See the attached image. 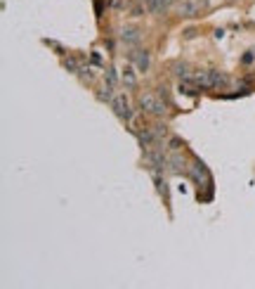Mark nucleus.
Segmentation results:
<instances>
[{
  "mask_svg": "<svg viewBox=\"0 0 255 289\" xmlns=\"http://www.w3.org/2000/svg\"><path fill=\"white\" fill-rule=\"evenodd\" d=\"M125 15L130 17V19H142V17H147L149 15L147 3H144V0H130V8H128Z\"/></svg>",
  "mask_w": 255,
  "mask_h": 289,
  "instance_id": "15",
  "label": "nucleus"
},
{
  "mask_svg": "<svg viewBox=\"0 0 255 289\" xmlns=\"http://www.w3.org/2000/svg\"><path fill=\"white\" fill-rule=\"evenodd\" d=\"M189 166V147L182 152H168V176H187Z\"/></svg>",
  "mask_w": 255,
  "mask_h": 289,
  "instance_id": "10",
  "label": "nucleus"
},
{
  "mask_svg": "<svg viewBox=\"0 0 255 289\" xmlns=\"http://www.w3.org/2000/svg\"><path fill=\"white\" fill-rule=\"evenodd\" d=\"M178 90H175V93H180V95H185V97H199V95H201V90H199V88L194 86V81L192 78H187V81H178Z\"/></svg>",
  "mask_w": 255,
  "mask_h": 289,
  "instance_id": "16",
  "label": "nucleus"
},
{
  "mask_svg": "<svg viewBox=\"0 0 255 289\" xmlns=\"http://www.w3.org/2000/svg\"><path fill=\"white\" fill-rule=\"evenodd\" d=\"M239 67H241L243 71L255 69V45H253V47H248V50H243V52H241V57H239Z\"/></svg>",
  "mask_w": 255,
  "mask_h": 289,
  "instance_id": "17",
  "label": "nucleus"
},
{
  "mask_svg": "<svg viewBox=\"0 0 255 289\" xmlns=\"http://www.w3.org/2000/svg\"><path fill=\"white\" fill-rule=\"evenodd\" d=\"M165 149H168V152H182V149H187L185 138H180L178 133H173L168 140H165Z\"/></svg>",
  "mask_w": 255,
  "mask_h": 289,
  "instance_id": "18",
  "label": "nucleus"
},
{
  "mask_svg": "<svg viewBox=\"0 0 255 289\" xmlns=\"http://www.w3.org/2000/svg\"><path fill=\"white\" fill-rule=\"evenodd\" d=\"M102 81L114 88H123L121 86V69H116V64H107V67L102 69Z\"/></svg>",
  "mask_w": 255,
  "mask_h": 289,
  "instance_id": "14",
  "label": "nucleus"
},
{
  "mask_svg": "<svg viewBox=\"0 0 255 289\" xmlns=\"http://www.w3.org/2000/svg\"><path fill=\"white\" fill-rule=\"evenodd\" d=\"M151 180H154L156 192H158V197H161L163 206L168 209V216H173V211H170V185H168V176H165V173H151Z\"/></svg>",
  "mask_w": 255,
  "mask_h": 289,
  "instance_id": "12",
  "label": "nucleus"
},
{
  "mask_svg": "<svg viewBox=\"0 0 255 289\" xmlns=\"http://www.w3.org/2000/svg\"><path fill=\"white\" fill-rule=\"evenodd\" d=\"M185 178L192 180V185H196V199L201 204L213 202L215 197V180H213V173L206 164H203L199 156L189 149V166H187V176Z\"/></svg>",
  "mask_w": 255,
  "mask_h": 289,
  "instance_id": "1",
  "label": "nucleus"
},
{
  "mask_svg": "<svg viewBox=\"0 0 255 289\" xmlns=\"http://www.w3.org/2000/svg\"><path fill=\"white\" fill-rule=\"evenodd\" d=\"M125 60H130L137 71L142 76H149V71H151V62H154V52H151V47H128V52H125Z\"/></svg>",
  "mask_w": 255,
  "mask_h": 289,
  "instance_id": "5",
  "label": "nucleus"
},
{
  "mask_svg": "<svg viewBox=\"0 0 255 289\" xmlns=\"http://www.w3.org/2000/svg\"><path fill=\"white\" fill-rule=\"evenodd\" d=\"M109 109L114 111V117L123 124V128H128L139 114L137 104H135V97H132V93H128V90H118L114 102L109 104Z\"/></svg>",
  "mask_w": 255,
  "mask_h": 289,
  "instance_id": "3",
  "label": "nucleus"
},
{
  "mask_svg": "<svg viewBox=\"0 0 255 289\" xmlns=\"http://www.w3.org/2000/svg\"><path fill=\"white\" fill-rule=\"evenodd\" d=\"M206 71H208V88L210 90H229L232 88V81L234 76L232 74H227V71L217 69V67H206Z\"/></svg>",
  "mask_w": 255,
  "mask_h": 289,
  "instance_id": "8",
  "label": "nucleus"
},
{
  "mask_svg": "<svg viewBox=\"0 0 255 289\" xmlns=\"http://www.w3.org/2000/svg\"><path fill=\"white\" fill-rule=\"evenodd\" d=\"M147 3L149 15L156 17V19H163V0H144Z\"/></svg>",
  "mask_w": 255,
  "mask_h": 289,
  "instance_id": "19",
  "label": "nucleus"
},
{
  "mask_svg": "<svg viewBox=\"0 0 255 289\" xmlns=\"http://www.w3.org/2000/svg\"><path fill=\"white\" fill-rule=\"evenodd\" d=\"M151 88H154V93L158 95V97H161L165 104H168L170 109H173V114L178 117L182 109H178V104H175V97H173V86L168 83V78H158V81H154V83H151Z\"/></svg>",
  "mask_w": 255,
  "mask_h": 289,
  "instance_id": "11",
  "label": "nucleus"
},
{
  "mask_svg": "<svg viewBox=\"0 0 255 289\" xmlns=\"http://www.w3.org/2000/svg\"><path fill=\"white\" fill-rule=\"evenodd\" d=\"M165 71H168V76H173L175 81H187V78H192L194 67L185 57H175V60H170V62L165 64Z\"/></svg>",
  "mask_w": 255,
  "mask_h": 289,
  "instance_id": "9",
  "label": "nucleus"
},
{
  "mask_svg": "<svg viewBox=\"0 0 255 289\" xmlns=\"http://www.w3.org/2000/svg\"><path fill=\"white\" fill-rule=\"evenodd\" d=\"M118 69H121V86H123V90L135 95L139 88H142V74L137 71V67H135L130 60H125Z\"/></svg>",
  "mask_w": 255,
  "mask_h": 289,
  "instance_id": "7",
  "label": "nucleus"
},
{
  "mask_svg": "<svg viewBox=\"0 0 255 289\" xmlns=\"http://www.w3.org/2000/svg\"><path fill=\"white\" fill-rule=\"evenodd\" d=\"M121 90V88H114V86H109V83H104V81H100L97 86L93 88V95H95V100L102 102V104H111L114 102V97H116V93Z\"/></svg>",
  "mask_w": 255,
  "mask_h": 289,
  "instance_id": "13",
  "label": "nucleus"
},
{
  "mask_svg": "<svg viewBox=\"0 0 255 289\" xmlns=\"http://www.w3.org/2000/svg\"><path fill=\"white\" fill-rule=\"evenodd\" d=\"M206 10L208 8L203 5V0H180L173 10V15L182 22H194V19H201Z\"/></svg>",
  "mask_w": 255,
  "mask_h": 289,
  "instance_id": "6",
  "label": "nucleus"
},
{
  "mask_svg": "<svg viewBox=\"0 0 255 289\" xmlns=\"http://www.w3.org/2000/svg\"><path fill=\"white\" fill-rule=\"evenodd\" d=\"M213 36H215V38H222L224 31H222V29H215V31H213Z\"/></svg>",
  "mask_w": 255,
  "mask_h": 289,
  "instance_id": "20",
  "label": "nucleus"
},
{
  "mask_svg": "<svg viewBox=\"0 0 255 289\" xmlns=\"http://www.w3.org/2000/svg\"><path fill=\"white\" fill-rule=\"evenodd\" d=\"M116 36H118V43L128 50V47L142 45V40L147 38V31L135 22H125V24H121V26H116Z\"/></svg>",
  "mask_w": 255,
  "mask_h": 289,
  "instance_id": "4",
  "label": "nucleus"
},
{
  "mask_svg": "<svg viewBox=\"0 0 255 289\" xmlns=\"http://www.w3.org/2000/svg\"><path fill=\"white\" fill-rule=\"evenodd\" d=\"M135 97V104L137 109L144 114V117H151V119H173V109L168 104L154 93V88H139L137 93L132 95Z\"/></svg>",
  "mask_w": 255,
  "mask_h": 289,
  "instance_id": "2",
  "label": "nucleus"
}]
</instances>
